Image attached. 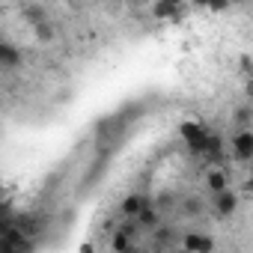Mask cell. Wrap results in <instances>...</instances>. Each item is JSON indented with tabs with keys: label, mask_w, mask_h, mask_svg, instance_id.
<instances>
[{
	"label": "cell",
	"mask_w": 253,
	"mask_h": 253,
	"mask_svg": "<svg viewBox=\"0 0 253 253\" xmlns=\"http://www.w3.org/2000/svg\"><path fill=\"white\" fill-rule=\"evenodd\" d=\"M81 253H95V247H92V244H84V247H81Z\"/></svg>",
	"instance_id": "13"
},
{
	"label": "cell",
	"mask_w": 253,
	"mask_h": 253,
	"mask_svg": "<svg viewBox=\"0 0 253 253\" xmlns=\"http://www.w3.org/2000/svg\"><path fill=\"white\" fill-rule=\"evenodd\" d=\"M33 33H36L39 42H54V27H51V21H39V24H33Z\"/></svg>",
	"instance_id": "10"
},
{
	"label": "cell",
	"mask_w": 253,
	"mask_h": 253,
	"mask_svg": "<svg viewBox=\"0 0 253 253\" xmlns=\"http://www.w3.org/2000/svg\"><path fill=\"white\" fill-rule=\"evenodd\" d=\"M179 12V6H173V3H158L155 6V15L158 18H170V15H176Z\"/></svg>",
	"instance_id": "11"
},
{
	"label": "cell",
	"mask_w": 253,
	"mask_h": 253,
	"mask_svg": "<svg viewBox=\"0 0 253 253\" xmlns=\"http://www.w3.org/2000/svg\"><path fill=\"white\" fill-rule=\"evenodd\" d=\"M21 66V51L12 42H0V69H15Z\"/></svg>",
	"instance_id": "5"
},
{
	"label": "cell",
	"mask_w": 253,
	"mask_h": 253,
	"mask_svg": "<svg viewBox=\"0 0 253 253\" xmlns=\"http://www.w3.org/2000/svg\"><path fill=\"white\" fill-rule=\"evenodd\" d=\"M182 214H188V217H203V214H206V200H203L200 194H188V197L182 200Z\"/></svg>",
	"instance_id": "6"
},
{
	"label": "cell",
	"mask_w": 253,
	"mask_h": 253,
	"mask_svg": "<svg viewBox=\"0 0 253 253\" xmlns=\"http://www.w3.org/2000/svg\"><path fill=\"white\" fill-rule=\"evenodd\" d=\"M235 209H238V194H235L232 188H226V191L214 194V211H217L220 217H229V214H235Z\"/></svg>",
	"instance_id": "3"
},
{
	"label": "cell",
	"mask_w": 253,
	"mask_h": 253,
	"mask_svg": "<svg viewBox=\"0 0 253 253\" xmlns=\"http://www.w3.org/2000/svg\"><path fill=\"white\" fill-rule=\"evenodd\" d=\"M143 206H146V200H143L140 194H128V197L122 200V214H125V217H137Z\"/></svg>",
	"instance_id": "8"
},
{
	"label": "cell",
	"mask_w": 253,
	"mask_h": 253,
	"mask_svg": "<svg viewBox=\"0 0 253 253\" xmlns=\"http://www.w3.org/2000/svg\"><path fill=\"white\" fill-rule=\"evenodd\" d=\"M235 122L241 125V128H247V122H250V107H247V104L235 110Z\"/></svg>",
	"instance_id": "12"
},
{
	"label": "cell",
	"mask_w": 253,
	"mask_h": 253,
	"mask_svg": "<svg viewBox=\"0 0 253 253\" xmlns=\"http://www.w3.org/2000/svg\"><path fill=\"white\" fill-rule=\"evenodd\" d=\"M182 137L188 140L191 149H203V143H206V128H203V125H197V122H185V125H182Z\"/></svg>",
	"instance_id": "4"
},
{
	"label": "cell",
	"mask_w": 253,
	"mask_h": 253,
	"mask_svg": "<svg viewBox=\"0 0 253 253\" xmlns=\"http://www.w3.org/2000/svg\"><path fill=\"white\" fill-rule=\"evenodd\" d=\"M206 188H209V191H214V194L226 191V188H229L226 173H223V170H209V173H206Z\"/></svg>",
	"instance_id": "7"
},
{
	"label": "cell",
	"mask_w": 253,
	"mask_h": 253,
	"mask_svg": "<svg viewBox=\"0 0 253 253\" xmlns=\"http://www.w3.org/2000/svg\"><path fill=\"white\" fill-rule=\"evenodd\" d=\"M182 250L185 253H214V238L209 232H185Z\"/></svg>",
	"instance_id": "1"
},
{
	"label": "cell",
	"mask_w": 253,
	"mask_h": 253,
	"mask_svg": "<svg viewBox=\"0 0 253 253\" xmlns=\"http://www.w3.org/2000/svg\"><path fill=\"white\" fill-rule=\"evenodd\" d=\"M232 152H235V158L238 161H250L253 158V131L250 128H241L235 137H232Z\"/></svg>",
	"instance_id": "2"
},
{
	"label": "cell",
	"mask_w": 253,
	"mask_h": 253,
	"mask_svg": "<svg viewBox=\"0 0 253 253\" xmlns=\"http://www.w3.org/2000/svg\"><path fill=\"white\" fill-rule=\"evenodd\" d=\"M140 226H146V229H155V226H161V214L155 211V209H149V206H143L140 209V214L134 217Z\"/></svg>",
	"instance_id": "9"
}]
</instances>
